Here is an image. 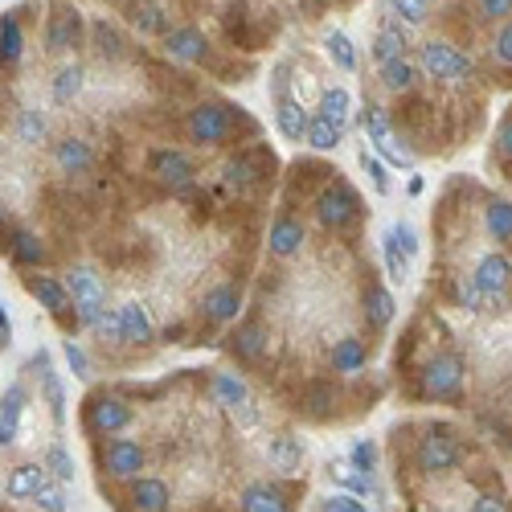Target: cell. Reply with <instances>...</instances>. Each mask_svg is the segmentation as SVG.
I'll return each mask as SVG.
<instances>
[{"instance_id":"18","label":"cell","mask_w":512,"mask_h":512,"mask_svg":"<svg viewBox=\"0 0 512 512\" xmlns=\"http://www.w3.org/2000/svg\"><path fill=\"white\" fill-rule=\"evenodd\" d=\"M238 312H242V291L234 283H222L205 295V316L213 324H230V320H238Z\"/></svg>"},{"instance_id":"54","label":"cell","mask_w":512,"mask_h":512,"mask_svg":"<svg viewBox=\"0 0 512 512\" xmlns=\"http://www.w3.org/2000/svg\"><path fill=\"white\" fill-rule=\"evenodd\" d=\"M480 17H484V21H504V17H512V0H480Z\"/></svg>"},{"instance_id":"19","label":"cell","mask_w":512,"mask_h":512,"mask_svg":"<svg viewBox=\"0 0 512 512\" xmlns=\"http://www.w3.org/2000/svg\"><path fill=\"white\" fill-rule=\"evenodd\" d=\"M21 414H25V386H9L5 402H0V447H13L21 431Z\"/></svg>"},{"instance_id":"22","label":"cell","mask_w":512,"mask_h":512,"mask_svg":"<svg viewBox=\"0 0 512 512\" xmlns=\"http://www.w3.org/2000/svg\"><path fill=\"white\" fill-rule=\"evenodd\" d=\"M377 74H381V87H386V91H394V95H402V91H410L414 82H418L422 66H414V62L402 54V58L381 62V66H377Z\"/></svg>"},{"instance_id":"37","label":"cell","mask_w":512,"mask_h":512,"mask_svg":"<svg viewBox=\"0 0 512 512\" xmlns=\"http://www.w3.org/2000/svg\"><path fill=\"white\" fill-rule=\"evenodd\" d=\"M234 353L246 357V361H259V357L267 353V332H263L259 324L238 328V336H234Z\"/></svg>"},{"instance_id":"20","label":"cell","mask_w":512,"mask_h":512,"mask_svg":"<svg viewBox=\"0 0 512 512\" xmlns=\"http://www.w3.org/2000/svg\"><path fill=\"white\" fill-rule=\"evenodd\" d=\"M119 316H123V345H148V340H156V324L144 304H123Z\"/></svg>"},{"instance_id":"17","label":"cell","mask_w":512,"mask_h":512,"mask_svg":"<svg viewBox=\"0 0 512 512\" xmlns=\"http://www.w3.org/2000/svg\"><path fill=\"white\" fill-rule=\"evenodd\" d=\"M54 164L62 168L66 177H82V173H87V168L95 164V152H91V144H87V140L66 136V140H58V144H54Z\"/></svg>"},{"instance_id":"4","label":"cell","mask_w":512,"mask_h":512,"mask_svg":"<svg viewBox=\"0 0 512 512\" xmlns=\"http://www.w3.org/2000/svg\"><path fill=\"white\" fill-rule=\"evenodd\" d=\"M357 209H361L357 193H353L345 181H332V185L316 197V222L328 226V230H345V226L357 218Z\"/></svg>"},{"instance_id":"45","label":"cell","mask_w":512,"mask_h":512,"mask_svg":"<svg viewBox=\"0 0 512 512\" xmlns=\"http://www.w3.org/2000/svg\"><path fill=\"white\" fill-rule=\"evenodd\" d=\"M33 500H37V508H46V512H66V508H70V496H66L62 480H58V484H50V480H46Z\"/></svg>"},{"instance_id":"26","label":"cell","mask_w":512,"mask_h":512,"mask_svg":"<svg viewBox=\"0 0 512 512\" xmlns=\"http://www.w3.org/2000/svg\"><path fill=\"white\" fill-rule=\"evenodd\" d=\"M394 308H398L394 295L381 287V283H369V287H365V316H369L373 328H386V324L394 320Z\"/></svg>"},{"instance_id":"40","label":"cell","mask_w":512,"mask_h":512,"mask_svg":"<svg viewBox=\"0 0 512 512\" xmlns=\"http://www.w3.org/2000/svg\"><path fill=\"white\" fill-rule=\"evenodd\" d=\"M136 29H140L144 37H160V33H168V17H164V9L152 5V0H144V5L136 9Z\"/></svg>"},{"instance_id":"51","label":"cell","mask_w":512,"mask_h":512,"mask_svg":"<svg viewBox=\"0 0 512 512\" xmlns=\"http://www.w3.org/2000/svg\"><path fill=\"white\" fill-rule=\"evenodd\" d=\"M62 353H66V365L74 369V377H91V361H87V353H82V349L74 345V340H66Z\"/></svg>"},{"instance_id":"23","label":"cell","mask_w":512,"mask_h":512,"mask_svg":"<svg viewBox=\"0 0 512 512\" xmlns=\"http://www.w3.org/2000/svg\"><path fill=\"white\" fill-rule=\"evenodd\" d=\"M381 259H386V275L394 279V283H410V271H414V259L402 250V242H398V234L394 230H386L381 234Z\"/></svg>"},{"instance_id":"14","label":"cell","mask_w":512,"mask_h":512,"mask_svg":"<svg viewBox=\"0 0 512 512\" xmlns=\"http://www.w3.org/2000/svg\"><path fill=\"white\" fill-rule=\"evenodd\" d=\"M46 472H50L46 463H21V467H13L9 480H5V500H33L41 492V484L50 480Z\"/></svg>"},{"instance_id":"35","label":"cell","mask_w":512,"mask_h":512,"mask_svg":"<svg viewBox=\"0 0 512 512\" xmlns=\"http://www.w3.org/2000/svg\"><path fill=\"white\" fill-rule=\"evenodd\" d=\"M361 132L369 136L373 148H381V144H390V140H394L390 119H386V111H381L377 103H365V107H361Z\"/></svg>"},{"instance_id":"34","label":"cell","mask_w":512,"mask_h":512,"mask_svg":"<svg viewBox=\"0 0 512 512\" xmlns=\"http://www.w3.org/2000/svg\"><path fill=\"white\" fill-rule=\"evenodd\" d=\"M46 136H50L46 115H41L37 107H25V111L17 115V140L29 144V148H37V144H46Z\"/></svg>"},{"instance_id":"8","label":"cell","mask_w":512,"mask_h":512,"mask_svg":"<svg viewBox=\"0 0 512 512\" xmlns=\"http://www.w3.org/2000/svg\"><path fill=\"white\" fill-rule=\"evenodd\" d=\"M103 467L115 480H136L144 472V447L132 439H111L103 451Z\"/></svg>"},{"instance_id":"25","label":"cell","mask_w":512,"mask_h":512,"mask_svg":"<svg viewBox=\"0 0 512 512\" xmlns=\"http://www.w3.org/2000/svg\"><path fill=\"white\" fill-rule=\"evenodd\" d=\"M82 87H87V70H82L78 62H70V66H62V70L54 74L50 95H54L58 107H66V103H74V99L82 95Z\"/></svg>"},{"instance_id":"59","label":"cell","mask_w":512,"mask_h":512,"mask_svg":"<svg viewBox=\"0 0 512 512\" xmlns=\"http://www.w3.org/2000/svg\"><path fill=\"white\" fill-rule=\"evenodd\" d=\"M496 144H500V152L512 160V119H504L500 123V132H496Z\"/></svg>"},{"instance_id":"39","label":"cell","mask_w":512,"mask_h":512,"mask_svg":"<svg viewBox=\"0 0 512 512\" xmlns=\"http://www.w3.org/2000/svg\"><path fill=\"white\" fill-rule=\"evenodd\" d=\"M78 41V13H62L54 25H50V50H70Z\"/></svg>"},{"instance_id":"38","label":"cell","mask_w":512,"mask_h":512,"mask_svg":"<svg viewBox=\"0 0 512 512\" xmlns=\"http://www.w3.org/2000/svg\"><path fill=\"white\" fill-rule=\"evenodd\" d=\"M357 164H361V173H365V177L373 181V189H377L381 197H386V193L394 189V181H390V168L381 164V160H377V156H373L369 148H361V152H357Z\"/></svg>"},{"instance_id":"48","label":"cell","mask_w":512,"mask_h":512,"mask_svg":"<svg viewBox=\"0 0 512 512\" xmlns=\"http://www.w3.org/2000/svg\"><path fill=\"white\" fill-rule=\"evenodd\" d=\"M91 332H95L99 340H107V345H123V316H119V308H115V312H103Z\"/></svg>"},{"instance_id":"42","label":"cell","mask_w":512,"mask_h":512,"mask_svg":"<svg viewBox=\"0 0 512 512\" xmlns=\"http://www.w3.org/2000/svg\"><path fill=\"white\" fill-rule=\"evenodd\" d=\"M0 41H5V62H17L25 50V33L13 13H5V21H0Z\"/></svg>"},{"instance_id":"52","label":"cell","mask_w":512,"mask_h":512,"mask_svg":"<svg viewBox=\"0 0 512 512\" xmlns=\"http://www.w3.org/2000/svg\"><path fill=\"white\" fill-rule=\"evenodd\" d=\"M390 230L398 234V242H402V250L410 254V259H418V250H422V242H418V230H414L410 222H394Z\"/></svg>"},{"instance_id":"44","label":"cell","mask_w":512,"mask_h":512,"mask_svg":"<svg viewBox=\"0 0 512 512\" xmlns=\"http://www.w3.org/2000/svg\"><path fill=\"white\" fill-rule=\"evenodd\" d=\"M46 467L62 480V484H70L74 480V459H70V451L62 447V443H50V451H46Z\"/></svg>"},{"instance_id":"33","label":"cell","mask_w":512,"mask_h":512,"mask_svg":"<svg viewBox=\"0 0 512 512\" xmlns=\"http://www.w3.org/2000/svg\"><path fill=\"white\" fill-rule=\"evenodd\" d=\"M132 504H136L140 512H164V508H168V484H164V480H136Z\"/></svg>"},{"instance_id":"49","label":"cell","mask_w":512,"mask_h":512,"mask_svg":"<svg viewBox=\"0 0 512 512\" xmlns=\"http://www.w3.org/2000/svg\"><path fill=\"white\" fill-rule=\"evenodd\" d=\"M492 58H496L500 66H512V21L500 25V33L492 37Z\"/></svg>"},{"instance_id":"3","label":"cell","mask_w":512,"mask_h":512,"mask_svg":"<svg viewBox=\"0 0 512 512\" xmlns=\"http://www.w3.org/2000/svg\"><path fill=\"white\" fill-rule=\"evenodd\" d=\"M463 357L459 353H439L422 365V377H418V386L426 398H455L463 390Z\"/></svg>"},{"instance_id":"47","label":"cell","mask_w":512,"mask_h":512,"mask_svg":"<svg viewBox=\"0 0 512 512\" xmlns=\"http://www.w3.org/2000/svg\"><path fill=\"white\" fill-rule=\"evenodd\" d=\"M455 300H459L463 312H484V300H488V295L480 291L476 279H467V283H455Z\"/></svg>"},{"instance_id":"29","label":"cell","mask_w":512,"mask_h":512,"mask_svg":"<svg viewBox=\"0 0 512 512\" xmlns=\"http://www.w3.org/2000/svg\"><path fill=\"white\" fill-rule=\"evenodd\" d=\"M324 54H328L340 70H345V74L357 70V46H353V37H349V33L328 29V33H324Z\"/></svg>"},{"instance_id":"28","label":"cell","mask_w":512,"mask_h":512,"mask_svg":"<svg viewBox=\"0 0 512 512\" xmlns=\"http://www.w3.org/2000/svg\"><path fill=\"white\" fill-rule=\"evenodd\" d=\"M332 484H345L349 492H361V496H373L377 488H373V472H369V467H357L353 459L349 463H332Z\"/></svg>"},{"instance_id":"43","label":"cell","mask_w":512,"mask_h":512,"mask_svg":"<svg viewBox=\"0 0 512 512\" xmlns=\"http://www.w3.org/2000/svg\"><path fill=\"white\" fill-rule=\"evenodd\" d=\"M390 5H394V13H398L410 29L426 25V17H431V0H390Z\"/></svg>"},{"instance_id":"1","label":"cell","mask_w":512,"mask_h":512,"mask_svg":"<svg viewBox=\"0 0 512 512\" xmlns=\"http://www.w3.org/2000/svg\"><path fill=\"white\" fill-rule=\"evenodd\" d=\"M66 287H70V295H74L78 324H82V328H95L99 316L107 312V287H103V279L95 275V267H70V271H66Z\"/></svg>"},{"instance_id":"30","label":"cell","mask_w":512,"mask_h":512,"mask_svg":"<svg viewBox=\"0 0 512 512\" xmlns=\"http://www.w3.org/2000/svg\"><path fill=\"white\" fill-rule=\"evenodd\" d=\"M213 398H218V406L234 410V406H242L250 398V386L238 373H213Z\"/></svg>"},{"instance_id":"53","label":"cell","mask_w":512,"mask_h":512,"mask_svg":"<svg viewBox=\"0 0 512 512\" xmlns=\"http://www.w3.org/2000/svg\"><path fill=\"white\" fill-rule=\"evenodd\" d=\"M230 414H234V422L242 426V431H250V426H259V402H254V398H246V402H242V406H234Z\"/></svg>"},{"instance_id":"58","label":"cell","mask_w":512,"mask_h":512,"mask_svg":"<svg viewBox=\"0 0 512 512\" xmlns=\"http://www.w3.org/2000/svg\"><path fill=\"white\" fill-rule=\"evenodd\" d=\"M496 508H508V504H504V496L484 492V496H476V500H472V512H496Z\"/></svg>"},{"instance_id":"41","label":"cell","mask_w":512,"mask_h":512,"mask_svg":"<svg viewBox=\"0 0 512 512\" xmlns=\"http://www.w3.org/2000/svg\"><path fill=\"white\" fill-rule=\"evenodd\" d=\"M13 259L25 263V267H29V263H46V246H41L29 230H17V234H13Z\"/></svg>"},{"instance_id":"27","label":"cell","mask_w":512,"mask_h":512,"mask_svg":"<svg viewBox=\"0 0 512 512\" xmlns=\"http://www.w3.org/2000/svg\"><path fill=\"white\" fill-rule=\"evenodd\" d=\"M365 361H369V353H365V345H361L357 336L336 340V349H332V369L336 373H361Z\"/></svg>"},{"instance_id":"11","label":"cell","mask_w":512,"mask_h":512,"mask_svg":"<svg viewBox=\"0 0 512 512\" xmlns=\"http://www.w3.org/2000/svg\"><path fill=\"white\" fill-rule=\"evenodd\" d=\"M164 54L173 58V62H201L205 54H209V41H205V33L201 29H193V25H185V29H173V33H164Z\"/></svg>"},{"instance_id":"46","label":"cell","mask_w":512,"mask_h":512,"mask_svg":"<svg viewBox=\"0 0 512 512\" xmlns=\"http://www.w3.org/2000/svg\"><path fill=\"white\" fill-rule=\"evenodd\" d=\"M320 508H324V512H365L369 504H365L361 492H332V496L320 500Z\"/></svg>"},{"instance_id":"36","label":"cell","mask_w":512,"mask_h":512,"mask_svg":"<svg viewBox=\"0 0 512 512\" xmlns=\"http://www.w3.org/2000/svg\"><path fill=\"white\" fill-rule=\"evenodd\" d=\"M484 226L496 242H512V201H492L484 209Z\"/></svg>"},{"instance_id":"60","label":"cell","mask_w":512,"mask_h":512,"mask_svg":"<svg viewBox=\"0 0 512 512\" xmlns=\"http://www.w3.org/2000/svg\"><path fill=\"white\" fill-rule=\"evenodd\" d=\"M0 340H5V349L13 345V320H9V312H0Z\"/></svg>"},{"instance_id":"10","label":"cell","mask_w":512,"mask_h":512,"mask_svg":"<svg viewBox=\"0 0 512 512\" xmlns=\"http://www.w3.org/2000/svg\"><path fill=\"white\" fill-rule=\"evenodd\" d=\"M275 127H279V136H283V140L300 144V140H308L312 111H304V103H300V99L279 95V99H275Z\"/></svg>"},{"instance_id":"21","label":"cell","mask_w":512,"mask_h":512,"mask_svg":"<svg viewBox=\"0 0 512 512\" xmlns=\"http://www.w3.org/2000/svg\"><path fill=\"white\" fill-rule=\"evenodd\" d=\"M238 508H246V512H283L287 492L279 484H250V488H242Z\"/></svg>"},{"instance_id":"2","label":"cell","mask_w":512,"mask_h":512,"mask_svg":"<svg viewBox=\"0 0 512 512\" xmlns=\"http://www.w3.org/2000/svg\"><path fill=\"white\" fill-rule=\"evenodd\" d=\"M418 66H422L426 78H443V82H467V78H472V70H476L472 58L451 50L447 41H439V37L422 41V46H418Z\"/></svg>"},{"instance_id":"50","label":"cell","mask_w":512,"mask_h":512,"mask_svg":"<svg viewBox=\"0 0 512 512\" xmlns=\"http://www.w3.org/2000/svg\"><path fill=\"white\" fill-rule=\"evenodd\" d=\"M349 459H353L357 467H369V472H373V467H377V443H373V439H357V443L349 447Z\"/></svg>"},{"instance_id":"24","label":"cell","mask_w":512,"mask_h":512,"mask_svg":"<svg viewBox=\"0 0 512 512\" xmlns=\"http://www.w3.org/2000/svg\"><path fill=\"white\" fill-rule=\"evenodd\" d=\"M304 144H308V148H316V152H336L340 144H345V123H336V119H328V115H320V111H316Z\"/></svg>"},{"instance_id":"6","label":"cell","mask_w":512,"mask_h":512,"mask_svg":"<svg viewBox=\"0 0 512 512\" xmlns=\"http://www.w3.org/2000/svg\"><path fill=\"white\" fill-rule=\"evenodd\" d=\"M230 127H234V119H230V107H222V103H205V107L189 111L193 144H222L230 136Z\"/></svg>"},{"instance_id":"56","label":"cell","mask_w":512,"mask_h":512,"mask_svg":"<svg viewBox=\"0 0 512 512\" xmlns=\"http://www.w3.org/2000/svg\"><path fill=\"white\" fill-rule=\"evenodd\" d=\"M226 181L230 185H250V164L246 160H230L226 164Z\"/></svg>"},{"instance_id":"16","label":"cell","mask_w":512,"mask_h":512,"mask_svg":"<svg viewBox=\"0 0 512 512\" xmlns=\"http://www.w3.org/2000/svg\"><path fill=\"white\" fill-rule=\"evenodd\" d=\"M267 463H271V472H279V476H295L300 472V463H304V443L295 435H275L267 443Z\"/></svg>"},{"instance_id":"15","label":"cell","mask_w":512,"mask_h":512,"mask_svg":"<svg viewBox=\"0 0 512 512\" xmlns=\"http://www.w3.org/2000/svg\"><path fill=\"white\" fill-rule=\"evenodd\" d=\"M304 242H308V230H304V222H295V218H275L271 222V254L275 259H295V254L304 250Z\"/></svg>"},{"instance_id":"57","label":"cell","mask_w":512,"mask_h":512,"mask_svg":"<svg viewBox=\"0 0 512 512\" xmlns=\"http://www.w3.org/2000/svg\"><path fill=\"white\" fill-rule=\"evenodd\" d=\"M271 95L275 99L287 95V62H275V70H271Z\"/></svg>"},{"instance_id":"13","label":"cell","mask_w":512,"mask_h":512,"mask_svg":"<svg viewBox=\"0 0 512 512\" xmlns=\"http://www.w3.org/2000/svg\"><path fill=\"white\" fill-rule=\"evenodd\" d=\"M25 287H29L33 300H37L41 308H50L54 316H62V312L70 308V300H74L70 287H66V283H58L54 275H25Z\"/></svg>"},{"instance_id":"12","label":"cell","mask_w":512,"mask_h":512,"mask_svg":"<svg viewBox=\"0 0 512 512\" xmlns=\"http://www.w3.org/2000/svg\"><path fill=\"white\" fill-rule=\"evenodd\" d=\"M87 422H91L95 435H119V431H127V422H132V406L119 402V398H95Z\"/></svg>"},{"instance_id":"55","label":"cell","mask_w":512,"mask_h":512,"mask_svg":"<svg viewBox=\"0 0 512 512\" xmlns=\"http://www.w3.org/2000/svg\"><path fill=\"white\" fill-rule=\"evenodd\" d=\"M95 41H99V54H111V58H119V37H115V29H107V25H95Z\"/></svg>"},{"instance_id":"31","label":"cell","mask_w":512,"mask_h":512,"mask_svg":"<svg viewBox=\"0 0 512 512\" xmlns=\"http://www.w3.org/2000/svg\"><path fill=\"white\" fill-rule=\"evenodd\" d=\"M316 111L328 115V119H336V123H349V115H353V95H349V87H324L320 99H316Z\"/></svg>"},{"instance_id":"9","label":"cell","mask_w":512,"mask_h":512,"mask_svg":"<svg viewBox=\"0 0 512 512\" xmlns=\"http://www.w3.org/2000/svg\"><path fill=\"white\" fill-rule=\"evenodd\" d=\"M152 177L168 189H189L193 185V164H189L185 152L160 148V152H152Z\"/></svg>"},{"instance_id":"5","label":"cell","mask_w":512,"mask_h":512,"mask_svg":"<svg viewBox=\"0 0 512 512\" xmlns=\"http://www.w3.org/2000/svg\"><path fill=\"white\" fill-rule=\"evenodd\" d=\"M414 459H418V472H426V476H447V472H455V467H459V443H455L447 431H431V435L418 443Z\"/></svg>"},{"instance_id":"7","label":"cell","mask_w":512,"mask_h":512,"mask_svg":"<svg viewBox=\"0 0 512 512\" xmlns=\"http://www.w3.org/2000/svg\"><path fill=\"white\" fill-rule=\"evenodd\" d=\"M472 279L480 283V291L496 304V300H504V291L512 283V259H508V254H500V250H488L484 259L476 263V275Z\"/></svg>"},{"instance_id":"32","label":"cell","mask_w":512,"mask_h":512,"mask_svg":"<svg viewBox=\"0 0 512 512\" xmlns=\"http://www.w3.org/2000/svg\"><path fill=\"white\" fill-rule=\"evenodd\" d=\"M37 365H41V390H46L50 414H54V422H62V418H66V394H62V381H58V373L50 369V357H46V353H37Z\"/></svg>"}]
</instances>
